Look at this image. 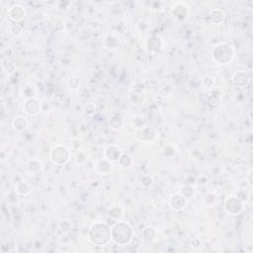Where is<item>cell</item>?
I'll list each match as a JSON object with an SVG mask.
<instances>
[{
    "label": "cell",
    "mask_w": 253,
    "mask_h": 253,
    "mask_svg": "<svg viewBox=\"0 0 253 253\" xmlns=\"http://www.w3.org/2000/svg\"><path fill=\"white\" fill-rule=\"evenodd\" d=\"M20 117H18L17 119L15 120V122H14V126H15V129H17L18 131H21L23 130V129L26 128V121H23L22 123H20Z\"/></svg>",
    "instance_id": "1"
}]
</instances>
